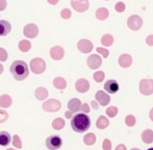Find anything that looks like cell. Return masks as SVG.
Masks as SVG:
<instances>
[{
  "mask_svg": "<svg viewBox=\"0 0 153 150\" xmlns=\"http://www.w3.org/2000/svg\"><path fill=\"white\" fill-rule=\"evenodd\" d=\"M91 126V119L88 117L87 114H76L73 116L72 120H71V127L74 131L82 134L85 132Z\"/></svg>",
  "mask_w": 153,
  "mask_h": 150,
  "instance_id": "cell-1",
  "label": "cell"
},
{
  "mask_svg": "<svg viewBox=\"0 0 153 150\" xmlns=\"http://www.w3.org/2000/svg\"><path fill=\"white\" fill-rule=\"evenodd\" d=\"M10 73L16 80H24L29 75V68L26 62L24 61H15L10 65Z\"/></svg>",
  "mask_w": 153,
  "mask_h": 150,
  "instance_id": "cell-2",
  "label": "cell"
},
{
  "mask_svg": "<svg viewBox=\"0 0 153 150\" xmlns=\"http://www.w3.org/2000/svg\"><path fill=\"white\" fill-rule=\"evenodd\" d=\"M29 67H30L31 72H33L34 74H42L46 70V63L43 59L36 57L30 61Z\"/></svg>",
  "mask_w": 153,
  "mask_h": 150,
  "instance_id": "cell-3",
  "label": "cell"
},
{
  "mask_svg": "<svg viewBox=\"0 0 153 150\" xmlns=\"http://www.w3.org/2000/svg\"><path fill=\"white\" fill-rule=\"evenodd\" d=\"M62 140L59 136L53 134V136H49L46 139V146L49 150H57L62 147Z\"/></svg>",
  "mask_w": 153,
  "mask_h": 150,
  "instance_id": "cell-4",
  "label": "cell"
},
{
  "mask_svg": "<svg viewBox=\"0 0 153 150\" xmlns=\"http://www.w3.org/2000/svg\"><path fill=\"white\" fill-rule=\"evenodd\" d=\"M42 108L45 112L54 113V112H59L61 110L62 103L57 99H49L43 103Z\"/></svg>",
  "mask_w": 153,
  "mask_h": 150,
  "instance_id": "cell-5",
  "label": "cell"
},
{
  "mask_svg": "<svg viewBox=\"0 0 153 150\" xmlns=\"http://www.w3.org/2000/svg\"><path fill=\"white\" fill-rule=\"evenodd\" d=\"M140 92L146 96L153 94V79H142L140 81Z\"/></svg>",
  "mask_w": 153,
  "mask_h": 150,
  "instance_id": "cell-6",
  "label": "cell"
},
{
  "mask_svg": "<svg viewBox=\"0 0 153 150\" xmlns=\"http://www.w3.org/2000/svg\"><path fill=\"white\" fill-rule=\"evenodd\" d=\"M127 25L131 30H139L143 25V20L137 15H132L127 20Z\"/></svg>",
  "mask_w": 153,
  "mask_h": 150,
  "instance_id": "cell-7",
  "label": "cell"
},
{
  "mask_svg": "<svg viewBox=\"0 0 153 150\" xmlns=\"http://www.w3.org/2000/svg\"><path fill=\"white\" fill-rule=\"evenodd\" d=\"M23 33L26 38L33 39L39 35V27L33 23H29V24L25 25L24 29H23Z\"/></svg>",
  "mask_w": 153,
  "mask_h": 150,
  "instance_id": "cell-8",
  "label": "cell"
},
{
  "mask_svg": "<svg viewBox=\"0 0 153 150\" xmlns=\"http://www.w3.org/2000/svg\"><path fill=\"white\" fill-rule=\"evenodd\" d=\"M89 1L88 0H72L71 1V5L76 12L83 13L87 12L89 8Z\"/></svg>",
  "mask_w": 153,
  "mask_h": 150,
  "instance_id": "cell-9",
  "label": "cell"
},
{
  "mask_svg": "<svg viewBox=\"0 0 153 150\" xmlns=\"http://www.w3.org/2000/svg\"><path fill=\"white\" fill-rule=\"evenodd\" d=\"M77 48L82 53H90L93 50V44L90 40L82 39L77 43Z\"/></svg>",
  "mask_w": 153,
  "mask_h": 150,
  "instance_id": "cell-10",
  "label": "cell"
},
{
  "mask_svg": "<svg viewBox=\"0 0 153 150\" xmlns=\"http://www.w3.org/2000/svg\"><path fill=\"white\" fill-rule=\"evenodd\" d=\"M87 64L91 69H98L102 64V59L97 54H92L88 57Z\"/></svg>",
  "mask_w": 153,
  "mask_h": 150,
  "instance_id": "cell-11",
  "label": "cell"
},
{
  "mask_svg": "<svg viewBox=\"0 0 153 150\" xmlns=\"http://www.w3.org/2000/svg\"><path fill=\"white\" fill-rule=\"evenodd\" d=\"M95 98H96V101L99 102V104L102 106H106L111 102V97L105 92L101 91V90L97 92L96 95H95Z\"/></svg>",
  "mask_w": 153,
  "mask_h": 150,
  "instance_id": "cell-12",
  "label": "cell"
},
{
  "mask_svg": "<svg viewBox=\"0 0 153 150\" xmlns=\"http://www.w3.org/2000/svg\"><path fill=\"white\" fill-rule=\"evenodd\" d=\"M65 55V50L61 46H53L50 49V56L54 61H61Z\"/></svg>",
  "mask_w": 153,
  "mask_h": 150,
  "instance_id": "cell-13",
  "label": "cell"
},
{
  "mask_svg": "<svg viewBox=\"0 0 153 150\" xmlns=\"http://www.w3.org/2000/svg\"><path fill=\"white\" fill-rule=\"evenodd\" d=\"M75 89L79 93H85L90 89V82L85 78H80L75 82Z\"/></svg>",
  "mask_w": 153,
  "mask_h": 150,
  "instance_id": "cell-14",
  "label": "cell"
},
{
  "mask_svg": "<svg viewBox=\"0 0 153 150\" xmlns=\"http://www.w3.org/2000/svg\"><path fill=\"white\" fill-rule=\"evenodd\" d=\"M104 90L109 94H115L119 91V83L114 79H109L104 83Z\"/></svg>",
  "mask_w": 153,
  "mask_h": 150,
  "instance_id": "cell-15",
  "label": "cell"
},
{
  "mask_svg": "<svg viewBox=\"0 0 153 150\" xmlns=\"http://www.w3.org/2000/svg\"><path fill=\"white\" fill-rule=\"evenodd\" d=\"M81 106H82V104H81V101L78 98H72L68 102V108L72 113H77L78 111H80Z\"/></svg>",
  "mask_w": 153,
  "mask_h": 150,
  "instance_id": "cell-16",
  "label": "cell"
},
{
  "mask_svg": "<svg viewBox=\"0 0 153 150\" xmlns=\"http://www.w3.org/2000/svg\"><path fill=\"white\" fill-rule=\"evenodd\" d=\"M12 30V25L8 21L1 20L0 21V37H5Z\"/></svg>",
  "mask_w": 153,
  "mask_h": 150,
  "instance_id": "cell-17",
  "label": "cell"
},
{
  "mask_svg": "<svg viewBox=\"0 0 153 150\" xmlns=\"http://www.w3.org/2000/svg\"><path fill=\"white\" fill-rule=\"evenodd\" d=\"M132 64V57L129 54H122L121 56L119 57V65L121 66L122 68H128L131 66Z\"/></svg>",
  "mask_w": 153,
  "mask_h": 150,
  "instance_id": "cell-18",
  "label": "cell"
},
{
  "mask_svg": "<svg viewBox=\"0 0 153 150\" xmlns=\"http://www.w3.org/2000/svg\"><path fill=\"white\" fill-rule=\"evenodd\" d=\"M48 94H49V92L47 91L45 88H43V87L38 88V89L34 91V96H36V98L38 100H45V99H47V97H48Z\"/></svg>",
  "mask_w": 153,
  "mask_h": 150,
  "instance_id": "cell-19",
  "label": "cell"
},
{
  "mask_svg": "<svg viewBox=\"0 0 153 150\" xmlns=\"http://www.w3.org/2000/svg\"><path fill=\"white\" fill-rule=\"evenodd\" d=\"M12 102H13V100L10 95L4 94V95L0 96V106H1V108H10V106L12 105Z\"/></svg>",
  "mask_w": 153,
  "mask_h": 150,
  "instance_id": "cell-20",
  "label": "cell"
},
{
  "mask_svg": "<svg viewBox=\"0 0 153 150\" xmlns=\"http://www.w3.org/2000/svg\"><path fill=\"white\" fill-rule=\"evenodd\" d=\"M142 140L145 142L146 144H150L153 142V130L151 129H146L142 132Z\"/></svg>",
  "mask_w": 153,
  "mask_h": 150,
  "instance_id": "cell-21",
  "label": "cell"
},
{
  "mask_svg": "<svg viewBox=\"0 0 153 150\" xmlns=\"http://www.w3.org/2000/svg\"><path fill=\"white\" fill-rule=\"evenodd\" d=\"M108 125H109L108 119L106 117H104V116H100L96 122V126L99 129H105Z\"/></svg>",
  "mask_w": 153,
  "mask_h": 150,
  "instance_id": "cell-22",
  "label": "cell"
},
{
  "mask_svg": "<svg viewBox=\"0 0 153 150\" xmlns=\"http://www.w3.org/2000/svg\"><path fill=\"white\" fill-rule=\"evenodd\" d=\"M10 134L7 131L0 132V146H7L10 143Z\"/></svg>",
  "mask_w": 153,
  "mask_h": 150,
  "instance_id": "cell-23",
  "label": "cell"
},
{
  "mask_svg": "<svg viewBox=\"0 0 153 150\" xmlns=\"http://www.w3.org/2000/svg\"><path fill=\"white\" fill-rule=\"evenodd\" d=\"M53 85H54L55 89L64 90L67 87V81L62 77H56V78L53 79Z\"/></svg>",
  "mask_w": 153,
  "mask_h": 150,
  "instance_id": "cell-24",
  "label": "cell"
},
{
  "mask_svg": "<svg viewBox=\"0 0 153 150\" xmlns=\"http://www.w3.org/2000/svg\"><path fill=\"white\" fill-rule=\"evenodd\" d=\"M108 15V10L105 7H100L96 10V18L99 19V20H105V19H107Z\"/></svg>",
  "mask_w": 153,
  "mask_h": 150,
  "instance_id": "cell-25",
  "label": "cell"
},
{
  "mask_svg": "<svg viewBox=\"0 0 153 150\" xmlns=\"http://www.w3.org/2000/svg\"><path fill=\"white\" fill-rule=\"evenodd\" d=\"M83 142H85V145H89V146L94 145L95 142H96V136H95V134H93V132L87 134L83 137Z\"/></svg>",
  "mask_w": 153,
  "mask_h": 150,
  "instance_id": "cell-26",
  "label": "cell"
},
{
  "mask_svg": "<svg viewBox=\"0 0 153 150\" xmlns=\"http://www.w3.org/2000/svg\"><path fill=\"white\" fill-rule=\"evenodd\" d=\"M30 48H31V43L28 40L20 41V43H19V49H20V51L27 52V51L30 50Z\"/></svg>",
  "mask_w": 153,
  "mask_h": 150,
  "instance_id": "cell-27",
  "label": "cell"
},
{
  "mask_svg": "<svg viewBox=\"0 0 153 150\" xmlns=\"http://www.w3.org/2000/svg\"><path fill=\"white\" fill-rule=\"evenodd\" d=\"M65 120L62 119V118H56V119L53 120L52 122V127L54 128L55 130H61L64 128L65 126Z\"/></svg>",
  "mask_w": 153,
  "mask_h": 150,
  "instance_id": "cell-28",
  "label": "cell"
},
{
  "mask_svg": "<svg viewBox=\"0 0 153 150\" xmlns=\"http://www.w3.org/2000/svg\"><path fill=\"white\" fill-rule=\"evenodd\" d=\"M101 43L106 47L111 46L114 43V37L111 35H104L101 38Z\"/></svg>",
  "mask_w": 153,
  "mask_h": 150,
  "instance_id": "cell-29",
  "label": "cell"
},
{
  "mask_svg": "<svg viewBox=\"0 0 153 150\" xmlns=\"http://www.w3.org/2000/svg\"><path fill=\"white\" fill-rule=\"evenodd\" d=\"M135 122H137L135 117H134V116H132V115H128V116H126V118H125V123H126V125L129 126V127H132V126H134Z\"/></svg>",
  "mask_w": 153,
  "mask_h": 150,
  "instance_id": "cell-30",
  "label": "cell"
},
{
  "mask_svg": "<svg viewBox=\"0 0 153 150\" xmlns=\"http://www.w3.org/2000/svg\"><path fill=\"white\" fill-rule=\"evenodd\" d=\"M104 77H105V74H104V72H102V71H97L96 73L93 75V78H94V80L97 81V82H102Z\"/></svg>",
  "mask_w": 153,
  "mask_h": 150,
  "instance_id": "cell-31",
  "label": "cell"
},
{
  "mask_svg": "<svg viewBox=\"0 0 153 150\" xmlns=\"http://www.w3.org/2000/svg\"><path fill=\"white\" fill-rule=\"evenodd\" d=\"M13 145H14L16 148H19V149L22 148V142H21V139H20V137L17 136V134H15L14 138H13Z\"/></svg>",
  "mask_w": 153,
  "mask_h": 150,
  "instance_id": "cell-32",
  "label": "cell"
},
{
  "mask_svg": "<svg viewBox=\"0 0 153 150\" xmlns=\"http://www.w3.org/2000/svg\"><path fill=\"white\" fill-rule=\"evenodd\" d=\"M118 114V108L116 106H111V108H106V115L111 118L116 117V115Z\"/></svg>",
  "mask_w": 153,
  "mask_h": 150,
  "instance_id": "cell-33",
  "label": "cell"
},
{
  "mask_svg": "<svg viewBox=\"0 0 153 150\" xmlns=\"http://www.w3.org/2000/svg\"><path fill=\"white\" fill-rule=\"evenodd\" d=\"M71 16H72V13H71V10H69V8H64V10L61 12V17L62 19H70Z\"/></svg>",
  "mask_w": 153,
  "mask_h": 150,
  "instance_id": "cell-34",
  "label": "cell"
},
{
  "mask_svg": "<svg viewBox=\"0 0 153 150\" xmlns=\"http://www.w3.org/2000/svg\"><path fill=\"white\" fill-rule=\"evenodd\" d=\"M96 51L99 53V54L102 55L104 59L108 56V54H109V51L107 50V49H105V48H102V47H98V48L96 49Z\"/></svg>",
  "mask_w": 153,
  "mask_h": 150,
  "instance_id": "cell-35",
  "label": "cell"
},
{
  "mask_svg": "<svg viewBox=\"0 0 153 150\" xmlns=\"http://www.w3.org/2000/svg\"><path fill=\"white\" fill-rule=\"evenodd\" d=\"M8 57V54L6 52V50L4 48L0 47V62H5Z\"/></svg>",
  "mask_w": 153,
  "mask_h": 150,
  "instance_id": "cell-36",
  "label": "cell"
},
{
  "mask_svg": "<svg viewBox=\"0 0 153 150\" xmlns=\"http://www.w3.org/2000/svg\"><path fill=\"white\" fill-rule=\"evenodd\" d=\"M102 148L103 150H111V142L108 139H104L102 143Z\"/></svg>",
  "mask_w": 153,
  "mask_h": 150,
  "instance_id": "cell-37",
  "label": "cell"
},
{
  "mask_svg": "<svg viewBox=\"0 0 153 150\" xmlns=\"http://www.w3.org/2000/svg\"><path fill=\"white\" fill-rule=\"evenodd\" d=\"M8 119V114L3 110H0V123H4Z\"/></svg>",
  "mask_w": 153,
  "mask_h": 150,
  "instance_id": "cell-38",
  "label": "cell"
},
{
  "mask_svg": "<svg viewBox=\"0 0 153 150\" xmlns=\"http://www.w3.org/2000/svg\"><path fill=\"white\" fill-rule=\"evenodd\" d=\"M115 8L118 13H123L125 10V8H126V6H125V4L123 2H118V3H116Z\"/></svg>",
  "mask_w": 153,
  "mask_h": 150,
  "instance_id": "cell-39",
  "label": "cell"
},
{
  "mask_svg": "<svg viewBox=\"0 0 153 150\" xmlns=\"http://www.w3.org/2000/svg\"><path fill=\"white\" fill-rule=\"evenodd\" d=\"M80 111L83 114H88V113H90L91 108H90V106H89V104H88V103H83L82 106H81V110Z\"/></svg>",
  "mask_w": 153,
  "mask_h": 150,
  "instance_id": "cell-40",
  "label": "cell"
},
{
  "mask_svg": "<svg viewBox=\"0 0 153 150\" xmlns=\"http://www.w3.org/2000/svg\"><path fill=\"white\" fill-rule=\"evenodd\" d=\"M6 6H7V2L5 0H0V12L5 10Z\"/></svg>",
  "mask_w": 153,
  "mask_h": 150,
  "instance_id": "cell-41",
  "label": "cell"
},
{
  "mask_svg": "<svg viewBox=\"0 0 153 150\" xmlns=\"http://www.w3.org/2000/svg\"><path fill=\"white\" fill-rule=\"evenodd\" d=\"M146 43H147L149 46H153V35L148 36L147 39H146Z\"/></svg>",
  "mask_w": 153,
  "mask_h": 150,
  "instance_id": "cell-42",
  "label": "cell"
},
{
  "mask_svg": "<svg viewBox=\"0 0 153 150\" xmlns=\"http://www.w3.org/2000/svg\"><path fill=\"white\" fill-rule=\"evenodd\" d=\"M91 105H92V108H94V110H98V103H97V101H95V100H93V101L91 102Z\"/></svg>",
  "mask_w": 153,
  "mask_h": 150,
  "instance_id": "cell-43",
  "label": "cell"
},
{
  "mask_svg": "<svg viewBox=\"0 0 153 150\" xmlns=\"http://www.w3.org/2000/svg\"><path fill=\"white\" fill-rule=\"evenodd\" d=\"M116 150H126V147H125V145L120 144V145H118V146L116 147Z\"/></svg>",
  "mask_w": 153,
  "mask_h": 150,
  "instance_id": "cell-44",
  "label": "cell"
},
{
  "mask_svg": "<svg viewBox=\"0 0 153 150\" xmlns=\"http://www.w3.org/2000/svg\"><path fill=\"white\" fill-rule=\"evenodd\" d=\"M65 116H66V118L70 119V118H72V117H73V113L69 111V112H66V113H65Z\"/></svg>",
  "mask_w": 153,
  "mask_h": 150,
  "instance_id": "cell-45",
  "label": "cell"
},
{
  "mask_svg": "<svg viewBox=\"0 0 153 150\" xmlns=\"http://www.w3.org/2000/svg\"><path fill=\"white\" fill-rule=\"evenodd\" d=\"M149 117H150V120L153 121V108H151V111H150V113H149Z\"/></svg>",
  "mask_w": 153,
  "mask_h": 150,
  "instance_id": "cell-46",
  "label": "cell"
},
{
  "mask_svg": "<svg viewBox=\"0 0 153 150\" xmlns=\"http://www.w3.org/2000/svg\"><path fill=\"white\" fill-rule=\"evenodd\" d=\"M48 3H50V4H57V3H59V0H55V1H50V0H48Z\"/></svg>",
  "mask_w": 153,
  "mask_h": 150,
  "instance_id": "cell-47",
  "label": "cell"
},
{
  "mask_svg": "<svg viewBox=\"0 0 153 150\" xmlns=\"http://www.w3.org/2000/svg\"><path fill=\"white\" fill-rule=\"evenodd\" d=\"M2 72H3V66H2L1 64H0V75L2 74Z\"/></svg>",
  "mask_w": 153,
  "mask_h": 150,
  "instance_id": "cell-48",
  "label": "cell"
},
{
  "mask_svg": "<svg viewBox=\"0 0 153 150\" xmlns=\"http://www.w3.org/2000/svg\"><path fill=\"white\" fill-rule=\"evenodd\" d=\"M131 150H141V149H139V148H132Z\"/></svg>",
  "mask_w": 153,
  "mask_h": 150,
  "instance_id": "cell-49",
  "label": "cell"
},
{
  "mask_svg": "<svg viewBox=\"0 0 153 150\" xmlns=\"http://www.w3.org/2000/svg\"><path fill=\"white\" fill-rule=\"evenodd\" d=\"M6 150H15V149H13V148H8V149H6Z\"/></svg>",
  "mask_w": 153,
  "mask_h": 150,
  "instance_id": "cell-50",
  "label": "cell"
},
{
  "mask_svg": "<svg viewBox=\"0 0 153 150\" xmlns=\"http://www.w3.org/2000/svg\"><path fill=\"white\" fill-rule=\"evenodd\" d=\"M147 150H153V147H152V148H149V149H147Z\"/></svg>",
  "mask_w": 153,
  "mask_h": 150,
  "instance_id": "cell-51",
  "label": "cell"
}]
</instances>
